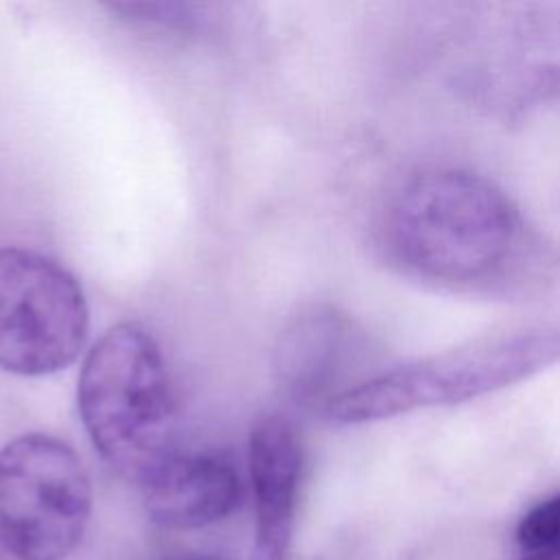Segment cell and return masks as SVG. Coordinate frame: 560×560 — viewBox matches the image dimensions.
Segmentation results:
<instances>
[{
  "label": "cell",
  "instance_id": "obj_2",
  "mask_svg": "<svg viewBox=\"0 0 560 560\" xmlns=\"http://www.w3.org/2000/svg\"><path fill=\"white\" fill-rule=\"evenodd\" d=\"M77 405L101 457L142 483L175 453V396L155 339L138 324L112 326L88 352Z\"/></svg>",
  "mask_w": 560,
  "mask_h": 560
},
{
  "label": "cell",
  "instance_id": "obj_1",
  "mask_svg": "<svg viewBox=\"0 0 560 560\" xmlns=\"http://www.w3.org/2000/svg\"><path fill=\"white\" fill-rule=\"evenodd\" d=\"M521 219L512 201L481 175L433 168L394 197L387 238L420 276L470 284L494 276L514 254Z\"/></svg>",
  "mask_w": 560,
  "mask_h": 560
},
{
  "label": "cell",
  "instance_id": "obj_7",
  "mask_svg": "<svg viewBox=\"0 0 560 560\" xmlns=\"http://www.w3.org/2000/svg\"><path fill=\"white\" fill-rule=\"evenodd\" d=\"M147 516L164 529H199L232 514L243 497L234 464L217 453H179L142 483Z\"/></svg>",
  "mask_w": 560,
  "mask_h": 560
},
{
  "label": "cell",
  "instance_id": "obj_11",
  "mask_svg": "<svg viewBox=\"0 0 560 560\" xmlns=\"http://www.w3.org/2000/svg\"><path fill=\"white\" fill-rule=\"evenodd\" d=\"M186 560H214V558H186Z\"/></svg>",
  "mask_w": 560,
  "mask_h": 560
},
{
  "label": "cell",
  "instance_id": "obj_6",
  "mask_svg": "<svg viewBox=\"0 0 560 560\" xmlns=\"http://www.w3.org/2000/svg\"><path fill=\"white\" fill-rule=\"evenodd\" d=\"M256 538L252 560H284L304 479V444L282 413L260 416L249 431Z\"/></svg>",
  "mask_w": 560,
  "mask_h": 560
},
{
  "label": "cell",
  "instance_id": "obj_3",
  "mask_svg": "<svg viewBox=\"0 0 560 560\" xmlns=\"http://www.w3.org/2000/svg\"><path fill=\"white\" fill-rule=\"evenodd\" d=\"M560 361V326H538L475 341L348 385L322 413L363 424L416 409L464 402L518 383Z\"/></svg>",
  "mask_w": 560,
  "mask_h": 560
},
{
  "label": "cell",
  "instance_id": "obj_8",
  "mask_svg": "<svg viewBox=\"0 0 560 560\" xmlns=\"http://www.w3.org/2000/svg\"><path fill=\"white\" fill-rule=\"evenodd\" d=\"M348 348V326L332 311H308L298 317L278 346V374L300 402L324 409L337 394V378Z\"/></svg>",
  "mask_w": 560,
  "mask_h": 560
},
{
  "label": "cell",
  "instance_id": "obj_10",
  "mask_svg": "<svg viewBox=\"0 0 560 560\" xmlns=\"http://www.w3.org/2000/svg\"><path fill=\"white\" fill-rule=\"evenodd\" d=\"M518 560H560V545L551 549H540V551H529Z\"/></svg>",
  "mask_w": 560,
  "mask_h": 560
},
{
  "label": "cell",
  "instance_id": "obj_5",
  "mask_svg": "<svg viewBox=\"0 0 560 560\" xmlns=\"http://www.w3.org/2000/svg\"><path fill=\"white\" fill-rule=\"evenodd\" d=\"M88 302L57 260L24 247H0V368L44 376L68 368L85 346Z\"/></svg>",
  "mask_w": 560,
  "mask_h": 560
},
{
  "label": "cell",
  "instance_id": "obj_4",
  "mask_svg": "<svg viewBox=\"0 0 560 560\" xmlns=\"http://www.w3.org/2000/svg\"><path fill=\"white\" fill-rule=\"evenodd\" d=\"M90 514V475L63 440L26 433L0 448V545L11 556L66 560Z\"/></svg>",
  "mask_w": 560,
  "mask_h": 560
},
{
  "label": "cell",
  "instance_id": "obj_9",
  "mask_svg": "<svg viewBox=\"0 0 560 560\" xmlns=\"http://www.w3.org/2000/svg\"><path fill=\"white\" fill-rule=\"evenodd\" d=\"M516 542L525 553L560 545V492L534 505L518 521Z\"/></svg>",
  "mask_w": 560,
  "mask_h": 560
}]
</instances>
